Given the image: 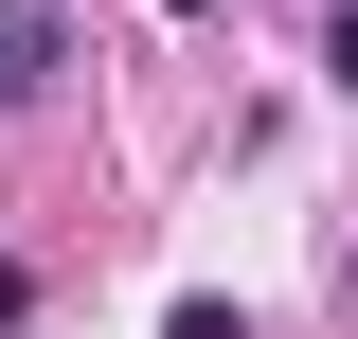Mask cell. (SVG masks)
<instances>
[{"label":"cell","instance_id":"6da1fadb","mask_svg":"<svg viewBox=\"0 0 358 339\" xmlns=\"http://www.w3.org/2000/svg\"><path fill=\"white\" fill-rule=\"evenodd\" d=\"M54 54H72V36H54V0H0V107H36Z\"/></svg>","mask_w":358,"mask_h":339},{"label":"cell","instance_id":"7a4b0ae2","mask_svg":"<svg viewBox=\"0 0 358 339\" xmlns=\"http://www.w3.org/2000/svg\"><path fill=\"white\" fill-rule=\"evenodd\" d=\"M162 339H251V322H233V303H179V322H162Z\"/></svg>","mask_w":358,"mask_h":339},{"label":"cell","instance_id":"3957f363","mask_svg":"<svg viewBox=\"0 0 358 339\" xmlns=\"http://www.w3.org/2000/svg\"><path fill=\"white\" fill-rule=\"evenodd\" d=\"M18 322H36V268H0V339H18Z\"/></svg>","mask_w":358,"mask_h":339}]
</instances>
